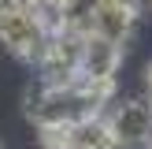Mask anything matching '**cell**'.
<instances>
[{
  "label": "cell",
  "mask_w": 152,
  "mask_h": 149,
  "mask_svg": "<svg viewBox=\"0 0 152 149\" xmlns=\"http://www.w3.org/2000/svg\"><path fill=\"white\" fill-rule=\"evenodd\" d=\"M119 67H123V45H115L104 34H86L78 74H86V78H115Z\"/></svg>",
  "instance_id": "obj_7"
},
{
  "label": "cell",
  "mask_w": 152,
  "mask_h": 149,
  "mask_svg": "<svg viewBox=\"0 0 152 149\" xmlns=\"http://www.w3.org/2000/svg\"><path fill=\"white\" fill-rule=\"evenodd\" d=\"M137 19H141V11H137L134 0H96V7H93V34H104V37H111L115 45L126 49V41L137 30Z\"/></svg>",
  "instance_id": "obj_6"
},
{
  "label": "cell",
  "mask_w": 152,
  "mask_h": 149,
  "mask_svg": "<svg viewBox=\"0 0 152 149\" xmlns=\"http://www.w3.org/2000/svg\"><path fill=\"white\" fill-rule=\"evenodd\" d=\"M41 149H119V138L111 131L108 116L93 112V116H82L63 127H45Z\"/></svg>",
  "instance_id": "obj_3"
},
{
  "label": "cell",
  "mask_w": 152,
  "mask_h": 149,
  "mask_svg": "<svg viewBox=\"0 0 152 149\" xmlns=\"http://www.w3.org/2000/svg\"><path fill=\"white\" fill-rule=\"evenodd\" d=\"M48 37H52L48 22L30 4L26 7H7L4 19H0V45H4L15 60H22V63H41Z\"/></svg>",
  "instance_id": "obj_1"
},
{
  "label": "cell",
  "mask_w": 152,
  "mask_h": 149,
  "mask_svg": "<svg viewBox=\"0 0 152 149\" xmlns=\"http://www.w3.org/2000/svg\"><path fill=\"white\" fill-rule=\"evenodd\" d=\"M82 49H86V34L59 26L48 37L45 56L37 63L41 67V82H48V86H71L78 78V71H82Z\"/></svg>",
  "instance_id": "obj_4"
},
{
  "label": "cell",
  "mask_w": 152,
  "mask_h": 149,
  "mask_svg": "<svg viewBox=\"0 0 152 149\" xmlns=\"http://www.w3.org/2000/svg\"><path fill=\"white\" fill-rule=\"evenodd\" d=\"M108 123L115 131L119 145L134 149V145H148L152 142V101L148 97H134V101H123L108 112Z\"/></svg>",
  "instance_id": "obj_5"
},
{
  "label": "cell",
  "mask_w": 152,
  "mask_h": 149,
  "mask_svg": "<svg viewBox=\"0 0 152 149\" xmlns=\"http://www.w3.org/2000/svg\"><path fill=\"white\" fill-rule=\"evenodd\" d=\"M22 112H26V119L37 131L63 127V123H74L82 116H93L71 86H48V82H37L34 89H26V108Z\"/></svg>",
  "instance_id": "obj_2"
},
{
  "label": "cell",
  "mask_w": 152,
  "mask_h": 149,
  "mask_svg": "<svg viewBox=\"0 0 152 149\" xmlns=\"http://www.w3.org/2000/svg\"><path fill=\"white\" fill-rule=\"evenodd\" d=\"M148 149H152V142H148Z\"/></svg>",
  "instance_id": "obj_10"
},
{
  "label": "cell",
  "mask_w": 152,
  "mask_h": 149,
  "mask_svg": "<svg viewBox=\"0 0 152 149\" xmlns=\"http://www.w3.org/2000/svg\"><path fill=\"white\" fill-rule=\"evenodd\" d=\"M4 11H7V4H4V0H0V19H4Z\"/></svg>",
  "instance_id": "obj_9"
},
{
  "label": "cell",
  "mask_w": 152,
  "mask_h": 149,
  "mask_svg": "<svg viewBox=\"0 0 152 149\" xmlns=\"http://www.w3.org/2000/svg\"><path fill=\"white\" fill-rule=\"evenodd\" d=\"M134 4H137V11L145 15V11H152V0H134Z\"/></svg>",
  "instance_id": "obj_8"
}]
</instances>
